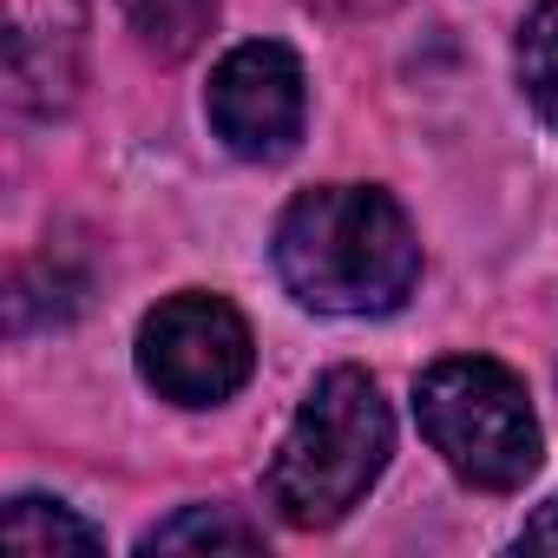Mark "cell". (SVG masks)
<instances>
[{
	"instance_id": "cell-6",
	"label": "cell",
	"mask_w": 558,
	"mask_h": 558,
	"mask_svg": "<svg viewBox=\"0 0 558 558\" xmlns=\"http://www.w3.org/2000/svg\"><path fill=\"white\" fill-rule=\"evenodd\" d=\"M8 21V99L53 119L86 80V0H0Z\"/></svg>"
},
{
	"instance_id": "cell-5",
	"label": "cell",
	"mask_w": 558,
	"mask_h": 558,
	"mask_svg": "<svg viewBox=\"0 0 558 558\" xmlns=\"http://www.w3.org/2000/svg\"><path fill=\"white\" fill-rule=\"evenodd\" d=\"M210 132L223 138V151L269 165V158H290L310 119V80L303 60L283 40H243L217 60L210 93H204Z\"/></svg>"
},
{
	"instance_id": "cell-12",
	"label": "cell",
	"mask_w": 558,
	"mask_h": 558,
	"mask_svg": "<svg viewBox=\"0 0 558 558\" xmlns=\"http://www.w3.org/2000/svg\"><path fill=\"white\" fill-rule=\"evenodd\" d=\"M303 8H329V14H375V8H395V0H303Z\"/></svg>"
},
{
	"instance_id": "cell-11",
	"label": "cell",
	"mask_w": 558,
	"mask_h": 558,
	"mask_svg": "<svg viewBox=\"0 0 558 558\" xmlns=\"http://www.w3.org/2000/svg\"><path fill=\"white\" fill-rule=\"evenodd\" d=\"M519 545H525V551H558V499H551V506H538V512L525 519Z\"/></svg>"
},
{
	"instance_id": "cell-9",
	"label": "cell",
	"mask_w": 558,
	"mask_h": 558,
	"mask_svg": "<svg viewBox=\"0 0 558 558\" xmlns=\"http://www.w3.org/2000/svg\"><path fill=\"white\" fill-rule=\"evenodd\" d=\"M263 532L250 519H236L230 506H184L178 519L151 525L138 538V551H256Z\"/></svg>"
},
{
	"instance_id": "cell-7",
	"label": "cell",
	"mask_w": 558,
	"mask_h": 558,
	"mask_svg": "<svg viewBox=\"0 0 558 558\" xmlns=\"http://www.w3.org/2000/svg\"><path fill=\"white\" fill-rule=\"evenodd\" d=\"M0 545L8 551H99L106 545V532L99 525H86L73 506H60V499H40V493H21V499H8V512H0Z\"/></svg>"
},
{
	"instance_id": "cell-3",
	"label": "cell",
	"mask_w": 558,
	"mask_h": 558,
	"mask_svg": "<svg viewBox=\"0 0 558 558\" xmlns=\"http://www.w3.org/2000/svg\"><path fill=\"white\" fill-rule=\"evenodd\" d=\"M421 434L434 453L480 493H512L538 473L545 434L525 401V381L493 355H447L414 388Z\"/></svg>"
},
{
	"instance_id": "cell-1",
	"label": "cell",
	"mask_w": 558,
	"mask_h": 558,
	"mask_svg": "<svg viewBox=\"0 0 558 558\" xmlns=\"http://www.w3.org/2000/svg\"><path fill=\"white\" fill-rule=\"evenodd\" d=\"M276 276L323 316H388L421 283V236L388 191L323 184L276 223Z\"/></svg>"
},
{
	"instance_id": "cell-10",
	"label": "cell",
	"mask_w": 558,
	"mask_h": 558,
	"mask_svg": "<svg viewBox=\"0 0 558 558\" xmlns=\"http://www.w3.org/2000/svg\"><path fill=\"white\" fill-rule=\"evenodd\" d=\"M519 86L532 99V112L558 132V0H545V8H532V21L519 27Z\"/></svg>"
},
{
	"instance_id": "cell-8",
	"label": "cell",
	"mask_w": 558,
	"mask_h": 558,
	"mask_svg": "<svg viewBox=\"0 0 558 558\" xmlns=\"http://www.w3.org/2000/svg\"><path fill=\"white\" fill-rule=\"evenodd\" d=\"M119 8H125L138 47L158 60H191L217 27V0H119Z\"/></svg>"
},
{
	"instance_id": "cell-2",
	"label": "cell",
	"mask_w": 558,
	"mask_h": 558,
	"mask_svg": "<svg viewBox=\"0 0 558 558\" xmlns=\"http://www.w3.org/2000/svg\"><path fill=\"white\" fill-rule=\"evenodd\" d=\"M395 453V421L388 401L375 388V375L362 368H329L310 401L296 408L283 447L269 460V506L296 532H323L336 519H349L368 486L381 480Z\"/></svg>"
},
{
	"instance_id": "cell-4",
	"label": "cell",
	"mask_w": 558,
	"mask_h": 558,
	"mask_svg": "<svg viewBox=\"0 0 558 558\" xmlns=\"http://www.w3.org/2000/svg\"><path fill=\"white\" fill-rule=\"evenodd\" d=\"M250 368H256L250 323L210 290H178L138 323V375L178 408L230 401L250 381Z\"/></svg>"
}]
</instances>
